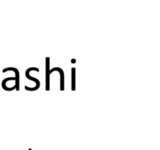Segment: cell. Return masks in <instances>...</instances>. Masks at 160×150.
I'll use <instances>...</instances> for the list:
<instances>
[{
  "instance_id": "2",
  "label": "cell",
  "mask_w": 160,
  "mask_h": 150,
  "mask_svg": "<svg viewBox=\"0 0 160 150\" xmlns=\"http://www.w3.org/2000/svg\"><path fill=\"white\" fill-rule=\"evenodd\" d=\"M29 150H31V148H30V149H29Z\"/></svg>"
},
{
  "instance_id": "1",
  "label": "cell",
  "mask_w": 160,
  "mask_h": 150,
  "mask_svg": "<svg viewBox=\"0 0 160 150\" xmlns=\"http://www.w3.org/2000/svg\"><path fill=\"white\" fill-rule=\"evenodd\" d=\"M75 68H72V90H75Z\"/></svg>"
}]
</instances>
